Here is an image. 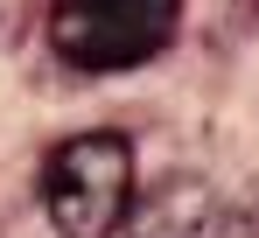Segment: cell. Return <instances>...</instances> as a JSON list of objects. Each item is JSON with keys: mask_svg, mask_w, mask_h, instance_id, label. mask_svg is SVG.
I'll return each instance as SVG.
<instances>
[{"mask_svg": "<svg viewBox=\"0 0 259 238\" xmlns=\"http://www.w3.org/2000/svg\"><path fill=\"white\" fill-rule=\"evenodd\" d=\"M182 28V0H49V42L70 70H140Z\"/></svg>", "mask_w": 259, "mask_h": 238, "instance_id": "1", "label": "cell"}, {"mask_svg": "<svg viewBox=\"0 0 259 238\" xmlns=\"http://www.w3.org/2000/svg\"><path fill=\"white\" fill-rule=\"evenodd\" d=\"M42 210L63 238H112L133 210V147L119 133H77L49 147Z\"/></svg>", "mask_w": 259, "mask_h": 238, "instance_id": "2", "label": "cell"}, {"mask_svg": "<svg viewBox=\"0 0 259 238\" xmlns=\"http://www.w3.org/2000/svg\"><path fill=\"white\" fill-rule=\"evenodd\" d=\"M126 231L133 238H224L231 231V210L203 175H161L147 182L126 210Z\"/></svg>", "mask_w": 259, "mask_h": 238, "instance_id": "3", "label": "cell"}, {"mask_svg": "<svg viewBox=\"0 0 259 238\" xmlns=\"http://www.w3.org/2000/svg\"><path fill=\"white\" fill-rule=\"evenodd\" d=\"M238 14H245V21H259V0H238Z\"/></svg>", "mask_w": 259, "mask_h": 238, "instance_id": "4", "label": "cell"}]
</instances>
